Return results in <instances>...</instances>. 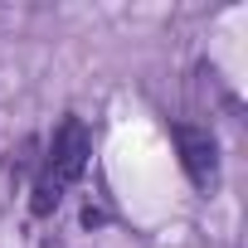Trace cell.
Returning <instances> with one entry per match:
<instances>
[{"label":"cell","mask_w":248,"mask_h":248,"mask_svg":"<svg viewBox=\"0 0 248 248\" xmlns=\"http://www.w3.org/2000/svg\"><path fill=\"white\" fill-rule=\"evenodd\" d=\"M88 161H93V132H88V122L78 112H68L54 127L44 156H39V170H34V185H30V214L49 219L63 204V195L83 180Z\"/></svg>","instance_id":"1"},{"label":"cell","mask_w":248,"mask_h":248,"mask_svg":"<svg viewBox=\"0 0 248 248\" xmlns=\"http://www.w3.org/2000/svg\"><path fill=\"white\" fill-rule=\"evenodd\" d=\"M170 141L180 151V170L185 180L200 190V195H214L219 190V141L209 127H195V122H175L170 127Z\"/></svg>","instance_id":"2"}]
</instances>
